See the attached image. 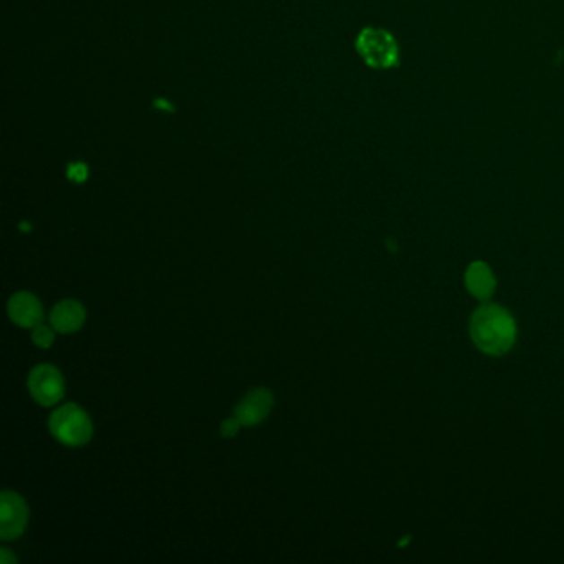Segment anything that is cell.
<instances>
[{"label":"cell","mask_w":564,"mask_h":564,"mask_svg":"<svg viewBox=\"0 0 564 564\" xmlns=\"http://www.w3.org/2000/svg\"><path fill=\"white\" fill-rule=\"evenodd\" d=\"M470 336L480 351L489 356H503L516 341V323L499 305H483L472 315Z\"/></svg>","instance_id":"1"},{"label":"cell","mask_w":564,"mask_h":564,"mask_svg":"<svg viewBox=\"0 0 564 564\" xmlns=\"http://www.w3.org/2000/svg\"><path fill=\"white\" fill-rule=\"evenodd\" d=\"M50 432L65 446H85L93 436V424L83 409L75 404H65L58 407L50 415Z\"/></svg>","instance_id":"2"},{"label":"cell","mask_w":564,"mask_h":564,"mask_svg":"<svg viewBox=\"0 0 564 564\" xmlns=\"http://www.w3.org/2000/svg\"><path fill=\"white\" fill-rule=\"evenodd\" d=\"M356 50L371 68H393L399 62L395 39L383 29H364L356 40Z\"/></svg>","instance_id":"3"},{"label":"cell","mask_w":564,"mask_h":564,"mask_svg":"<svg viewBox=\"0 0 564 564\" xmlns=\"http://www.w3.org/2000/svg\"><path fill=\"white\" fill-rule=\"evenodd\" d=\"M29 389L39 404L55 405L64 397V376L52 364H39L29 376Z\"/></svg>","instance_id":"4"},{"label":"cell","mask_w":564,"mask_h":564,"mask_svg":"<svg viewBox=\"0 0 564 564\" xmlns=\"http://www.w3.org/2000/svg\"><path fill=\"white\" fill-rule=\"evenodd\" d=\"M0 503V536L4 542H11L19 538L25 530L29 522V507L15 491H2Z\"/></svg>","instance_id":"5"},{"label":"cell","mask_w":564,"mask_h":564,"mask_svg":"<svg viewBox=\"0 0 564 564\" xmlns=\"http://www.w3.org/2000/svg\"><path fill=\"white\" fill-rule=\"evenodd\" d=\"M273 407V395L264 387H258L245 395L242 403L235 409V417L245 427L256 426L265 421Z\"/></svg>","instance_id":"6"},{"label":"cell","mask_w":564,"mask_h":564,"mask_svg":"<svg viewBox=\"0 0 564 564\" xmlns=\"http://www.w3.org/2000/svg\"><path fill=\"white\" fill-rule=\"evenodd\" d=\"M9 317L11 320L19 325L21 328H35L42 325L43 308L39 299L29 293L21 291L15 293L9 301Z\"/></svg>","instance_id":"7"},{"label":"cell","mask_w":564,"mask_h":564,"mask_svg":"<svg viewBox=\"0 0 564 564\" xmlns=\"http://www.w3.org/2000/svg\"><path fill=\"white\" fill-rule=\"evenodd\" d=\"M86 313L82 303L75 299L60 301L50 315V321L55 331L58 333H74L78 331L85 323Z\"/></svg>","instance_id":"8"},{"label":"cell","mask_w":564,"mask_h":564,"mask_svg":"<svg viewBox=\"0 0 564 564\" xmlns=\"http://www.w3.org/2000/svg\"><path fill=\"white\" fill-rule=\"evenodd\" d=\"M465 287L475 299H489L495 291L497 282L487 264L473 262L465 272Z\"/></svg>","instance_id":"9"},{"label":"cell","mask_w":564,"mask_h":564,"mask_svg":"<svg viewBox=\"0 0 564 564\" xmlns=\"http://www.w3.org/2000/svg\"><path fill=\"white\" fill-rule=\"evenodd\" d=\"M32 340L40 348H50L54 344V331L50 330L48 326L39 325V326L33 328Z\"/></svg>","instance_id":"10"},{"label":"cell","mask_w":564,"mask_h":564,"mask_svg":"<svg viewBox=\"0 0 564 564\" xmlns=\"http://www.w3.org/2000/svg\"><path fill=\"white\" fill-rule=\"evenodd\" d=\"M240 421L237 419V417H230V419H225L224 422H222V426H221V434L224 437H234L237 432H239V429H240Z\"/></svg>","instance_id":"11"},{"label":"cell","mask_w":564,"mask_h":564,"mask_svg":"<svg viewBox=\"0 0 564 564\" xmlns=\"http://www.w3.org/2000/svg\"><path fill=\"white\" fill-rule=\"evenodd\" d=\"M68 176L72 178V179H75L76 182H82L86 178V168L83 164H75V166H72L70 168V172H68Z\"/></svg>","instance_id":"12"},{"label":"cell","mask_w":564,"mask_h":564,"mask_svg":"<svg viewBox=\"0 0 564 564\" xmlns=\"http://www.w3.org/2000/svg\"><path fill=\"white\" fill-rule=\"evenodd\" d=\"M0 554H2V556H0V560H2V564H12L17 561V560H15V556H11V553H9V550H5V548L2 550V553Z\"/></svg>","instance_id":"13"}]
</instances>
